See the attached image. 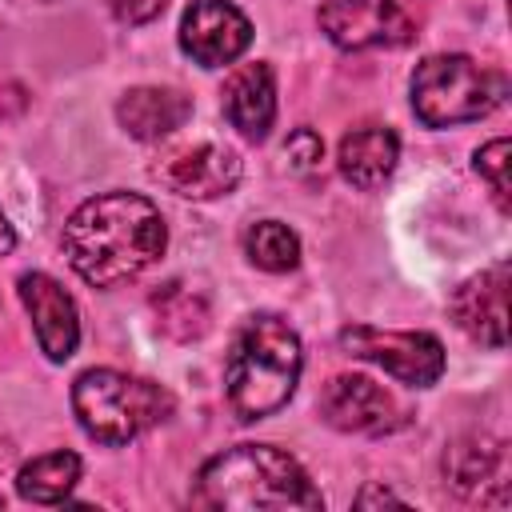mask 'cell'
Returning <instances> with one entry per match:
<instances>
[{
	"label": "cell",
	"mask_w": 512,
	"mask_h": 512,
	"mask_svg": "<svg viewBox=\"0 0 512 512\" xmlns=\"http://www.w3.org/2000/svg\"><path fill=\"white\" fill-rule=\"evenodd\" d=\"M64 256L92 288H116L140 276L168 244L164 216L136 192H104L84 200L64 224Z\"/></svg>",
	"instance_id": "cell-1"
},
{
	"label": "cell",
	"mask_w": 512,
	"mask_h": 512,
	"mask_svg": "<svg viewBox=\"0 0 512 512\" xmlns=\"http://www.w3.org/2000/svg\"><path fill=\"white\" fill-rule=\"evenodd\" d=\"M192 116V100L176 88H128L116 104V120L136 140L172 136Z\"/></svg>",
	"instance_id": "cell-15"
},
{
	"label": "cell",
	"mask_w": 512,
	"mask_h": 512,
	"mask_svg": "<svg viewBox=\"0 0 512 512\" xmlns=\"http://www.w3.org/2000/svg\"><path fill=\"white\" fill-rule=\"evenodd\" d=\"M508 156H512V144L504 136L488 140L480 152H476V172L488 180L492 196H496V208L500 212H512V184H508Z\"/></svg>",
	"instance_id": "cell-20"
},
{
	"label": "cell",
	"mask_w": 512,
	"mask_h": 512,
	"mask_svg": "<svg viewBox=\"0 0 512 512\" xmlns=\"http://www.w3.org/2000/svg\"><path fill=\"white\" fill-rule=\"evenodd\" d=\"M244 252L264 272H288L300 264V236L280 220H256L244 232Z\"/></svg>",
	"instance_id": "cell-19"
},
{
	"label": "cell",
	"mask_w": 512,
	"mask_h": 512,
	"mask_svg": "<svg viewBox=\"0 0 512 512\" xmlns=\"http://www.w3.org/2000/svg\"><path fill=\"white\" fill-rule=\"evenodd\" d=\"M356 504H360V508H368V504H400V500H396L388 488H368V492H360V496H356Z\"/></svg>",
	"instance_id": "cell-23"
},
{
	"label": "cell",
	"mask_w": 512,
	"mask_h": 512,
	"mask_svg": "<svg viewBox=\"0 0 512 512\" xmlns=\"http://www.w3.org/2000/svg\"><path fill=\"white\" fill-rule=\"evenodd\" d=\"M20 300L32 316L40 352L56 364H64L76 344H80V316H76V300L64 292L60 280H52L48 272H24L20 276Z\"/></svg>",
	"instance_id": "cell-11"
},
{
	"label": "cell",
	"mask_w": 512,
	"mask_h": 512,
	"mask_svg": "<svg viewBox=\"0 0 512 512\" xmlns=\"http://www.w3.org/2000/svg\"><path fill=\"white\" fill-rule=\"evenodd\" d=\"M452 320L480 344L504 348L508 340V260L468 276L452 292Z\"/></svg>",
	"instance_id": "cell-12"
},
{
	"label": "cell",
	"mask_w": 512,
	"mask_h": 512,
	"mask_svg": "<svg viewBox=\"0 0 512 512\" xmlns=\"http://www.w3.org/2000/svg\"><path fill=\"white\" fill-rule=\"evenodd\" d=\"M72 408L96 444H128L172 416V392L116 368H92L72 384Z\"/></svg>",
	"instance_id": "cell-4"
},
{
	"label": "cell",
	"mask_w": 512,
	"mask_h": 512,
	"mask_svg": "<svg viewBox=\"0 0 512 512\" xmlns=\"http://www.w3.org/2000/svg\"><path fill=\"white\" fill-rule=\"evenodd\" d=\"M16 248V232H12V224H8V216L0 212V256H8Z\"/></svg>",
	"instance_id": "cell-24"
},
{
	"label": "cell",
	"mask_w": 512,
	"mask_h": 512,
	"mask_svg": "<svg viewBox=\"0 0 512 512\" xmlns=\"http://www.w3.org/2000/svg\"><path fill=\"white\" fill-rule=\"evenodd\" d=\"M152 312H156V324H160V332L164 336H172V340H196V336H204L208 332V300L200 296V292H192V288H184V284H164L160 292H152Z\"/></svg>",
	"instance_id": "cell-18"
},
{
	"label": "cell",
	"mask_w": 512,
	"mask_h": 512,
	"mask_svg": "<svg viewBox=\"0 0 512 512\" xmlns=\"http://www.w3.org/2000/svg\"><path fill=\"white\" fill-rule=\"evenodd\" d=\"M80 480V456L76 452H48L20 468L16 492L32 504H60Z\"/></svg>",
	"instance_id": "cell-17"
},
{
	"label": "cell",
	"mask_w": 512,
	"mask_h": 512,
	"mask_svg": "<svg viewBox=\"0 0 512 512\" xmlns=\"http://www.w3.org/2000/svg\"><path fill=\"white\" fill-rule=\"evenodd\" d=\"M508 96V80L472 56H428L412 72V112L428 128H452L488 116Z\"/></svg>",
	"instance_id": "cell-5"
},
{
	"label": "cell",
	"mask_w": 512,
	"mask_h": 512,
	"mask_svg": "<svg viewBox=\"0 0 512 512\" xmlns=\"http://www.w3.org/2000/svg\"><path fill=\"white\" fill-rule=\"evenodd\" d=\"M340 176L356 188H376L392 176L396 160H400V140L392 128H380V124H368V128H356L340 140Z\"/></svg>",
	"instance_id": "cell-16"
},
{
	"label": "cell",
	"mask_w": 512,
	"mask_h": 512,
	"mask_svg": "<svg viewBox=\"0 0 512 512\" xmlns=\"http://www.w3.org/2000/svg\"><path fill=\"white\" fill-rule=\"evenodd\" d=\"M444 472L448 484L464 496V500H480V504H504L508 500V456L500 440L488 436H464L448 448L444 456Z\"/></svg>",
	"instance_id": "cell-13"
},
{
	"label": "cell",
	"mask_w": 512,
	"mask_h": 512,
	"mask_svg": "<svg viewBox=\"0 0 512 512\" xmlns=\"http://www.w3.org/2000/svg\"><path fill=\"white\" fill-rule=\"evenodd\" d=\"M224 116L228 124L248 136V140H264L272 120H276V76L264 60L256 64H240L228 84H224Z\"/></svg>",
	"instance_id": "cell-14"
},
{
	"label": "cell",
	"mask_w": 512,
	"mask_h": 512,
	"mask_svg": "<svg viewBox=\"0 0 512 512\" xmlns=\"http://www.w3.org/2000/svg\"><path fill=\"white\" fill-rule=\"evenodd\" d=\"M320 416L340 432H364L380 436L404 424L396 400L368 376H332L320 392Z\"/></svg>",
	"instance_id": "cell-10"
},
{
	"label": "cell",
	"mask_w": 512,
	"mask_h": 512,
	"mask_svg": "<svg viewBox=\"0 0 512 512\" xmlns=\"http://www.w3.org/2000/svg\"><path fill=\"white\" fill-rule=\"evenodd\" d=\"M168 0H112V16L120 24H148L164 12Z\"/></svg>",
	"instance_id": "cell-22"
},
{
	"label": "cell",
	"mask_w": 512,
	"mask_h": 512,
	"mask_svg": "<svg viewBox=\"0 0 512 512\" xmlns=\"http://www.w3.org/2000/svg\"><path fill=\"white\" fill-rule=\"evenodd\" d=\"M192 500L224 512H280V508H324L320 488L308 472L272 444H236L212 456L196 472Z\"/></svg>",
	"instance_id": "cell-2"
},
{
	"label": "cell",
	"mask_w": 512,
	"mask_h": 512,
	"mask_svg": "<svg viewBox=\"0 0 512 512\" xmlns=\"http://www.w3.org/2000/svg\"><path fill=\"white\" fill-rule=\"evenodd\" d=\"M304 368L300 336L280 316H252L228 352L224 396L240 420H264L288 404Z\"/></svg>",
	"instance_id": "cell-3"
},
{
	"label": "cell",
	"mask_w": 512,
	"mask_h": 512,
	"mask_svg": "<svg viewBox=\"0 0 512 512\" xmlns=\"http://www.w3.org/2000/svg\"><path fill=\"white\" fill-rule=\"evenodd\" d=\"M320 28L336 48H396L416 36L412 16L400 0H324Z\"/></svg>",
	"instance_id": "cell-7"
},
{
	"label": "cell",
	"mask_w": 512,
	"mask_h": 512,
	"mask_svg": "<svg viewBox=\"0 0 512 512\" xmlns=\"http://www.w3.org/2000/svg\"><path fill=\"white\" fill-rule=\"evenodd\" d=\"M152 176L188 200H212V196H228L240 180V156L228 144L216 140H200V144H184L164 152L152 164Z\"/></svg>",
	"instance_id": "cell-8"
},
{
	"label": "cell",
	"mask_w": 512,
	"mask_h": 512,
	"mask_svg": "<svg viewBox=\"0 0 512 512\" xmlns=\"http://www.w3.org/2000/svg\"><path fill=\"white\" fill-rule=\"evenodd\" d=\"M340 344L356 360H372L408 388H428L444 372V348L432 332H388L372 324H348Z\"/></svg>",
	"instance_id": "cell-6"
},
{
	"label": "cell",
	"mask_w": 512,
	"mask_h": 512,
	"mask_svg": "<svg viewBox=\"0 0 512 512\" xmlns=\"http://www.w3.org/2000/svg\"><path fill=\"white\" fill-rule=\"evenodd\" d=\"M284 156H288V164H292L296 172H312V168H320L324 140H320L312 128H296V132L288 136V144H284Z\"/></svg>",
	"instance_id": "cell-21"
},
{
	"label": "cell",
	"mask_w": 512,
	"mask_h": 512,
	"mask_svg": "<svg viewBox=\"0 0 512 512\" xmlns=\"http://www.w3.org/2000/svg\"><path fill=\"white\" fill-rule=\"evenodd\" d=\"M252 44V24L232 0H192L180 20V48L204 64L224 68Z\"/></svg>",
	"instance_id": "cell-9"
}]
</instances>
